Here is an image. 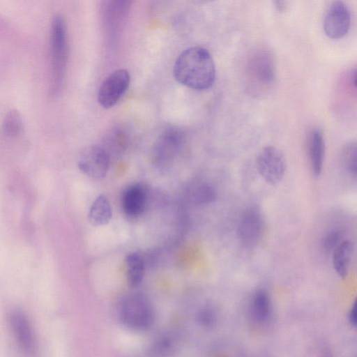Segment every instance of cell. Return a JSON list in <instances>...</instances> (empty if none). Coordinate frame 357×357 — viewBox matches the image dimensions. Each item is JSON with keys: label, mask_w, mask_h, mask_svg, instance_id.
Returning <instances> with one entry per match:
<instances>
[{"label": "cell", "mask_w": 357, "mask_h": 357, "mask_svg": "<svg viewBox=\"0 0 357 357\" xmlns=\"http://www.w3.org/2000/svg\"><path fill=\"white\" fill-rule=\"evenodd\" d=\"M173 73L181 84L194 90L211 88L215 79V66L210 52L202 47L183 51L175 61Z\"/></svg>", "instance_id": "cell-1"}, {"label": "cell", "mask_w": 357, "mask_h": 357, "mask_svg": "<svg viewBox=\"0 0 357 357\" xmlns=\"http://www.w3.org/2000/svg\"><path fill=\"white\" fill-rule=\"evenodd\" d=\"M245 84L253 95L267 93L275 81L276 71L273 54L267 50H257L245 63Z\"/></svg>", "instance_id": "cell-2"}, {"label": "cell", "mask_w": 357, "mask_h": 357, "mask_svg": "<svg viewBox=\"0 0 357 357\" xmlns=\"http://www.w3.org/2000/svg\"><path fill=\"white\" fill-rule=\"evenodd\" d=\"M68 55L67 27L64 18L56 15L51 24L50 61L52 73V90L56 93L62 85Z\"/></svg>", "instance_id": "cell-3"}, {"label": "cell", "mask_w": 357, "mask_h": 357, "mask_svg": "<svg viewBox=\"0 0 357 357\" xmlns=\"http://www.w3.org/2000/svg\"><path fill=\"white\" fill-rule=\"evenodd\" d=\"M119 314L123 324L136 331L150 328L155 319V312L151 301L140 293L125 296L119 305Z\"/></svg>", "instance_id": "cell-4"}, {"label": "cell", "mask_w": 357, "mask_h": 357, "mask_svg": "<svg viewBox=\"0 0 357 357\" xmlns=\"http://www.w3.org/2000/svg\"><path fill=\"white\" fill-rule=\"evenodd\" d=\"M183 130L176 126L165 129L155 142L151 151V161L159 171L170 168L185 143Z\"/></svg>", "instance_id": "cell-5"}, {"label": "cell", "mask_w": 357, "mask_h": 357, "mask_svg": "<svg viewBox=\"0 0 357 357\" xmlns=\"http://www.w3.org/2000/svg\"><path fill=\"white\" fill-rule=\"evenodd\" d=\"M8 322L13 338L24 356L38 357V340L26 314L20 310H13L8 314Z\"/></svg>", "instance_id": "cell-6"}, {"label": "cell", "mask_w": 357, "mask_h": 357, "mask_svg": "<svg viewBox=\"0 0 357 357\" xmlns=\"http://www.w3.org/2000/svg\"><path fill=\"white\" fill-rule=\"evenodd\" d=\"M258 172L270 185H276L283 178L287 163L285 157L279 149L267 146L264 147L257 158Z\"/></svg>", "instance_id": "cell-7"}, {"label": "cell", "mask_w": 357, "mask_h": 357, "mask_svg": "<svg viewBox=\"0 0 357 357\" xmlns=\"http://www.w3.org/2000/svg\"><path fill=\"white\" fill-rule=\"evenodd\" d=\"M130 82V73L126 69H119L109 75L98 89L100 105L106 109L114 106L127 91Z\"/></svg>", "instance_id": "cell-8"}, {"label": "cell", "mask_w": 357, "mask_h": 357, "mask_svg": "<svg viewBox=\"0 0 357 357\" xmlns=\"http://www.w3.org/2000/svg\"><path fill=\"white\" fill-rule=\"evenodd\" d=\"M110 156L101 146H91L82 153L78 167L80 171L93 180H101L107 174Z\"/></svg>", "instance_id": "cell-9"}, {"label": "cell", "mask_w": 357, "mask_h": 357, "mask_svg": "<svg viewBox=\"0 0 357 357\" xmlns=\"http://www.w3.org/2000/svg\"><path fill=\"white\" fill-rule=\"evenodd\" d=\"M264 229L261 212L256 208L245 210L240 217L237 226V236L246 248H253L259 241Z\"/></svg>", "instance_id": "cell-10"}, {"label": "cell", "mask_w": 357, "mask_h": 357, "mask_svg": "<svg viewBox=\"0 0 357 357\" xmlns=\"http://www.w3.org/2000/svg\"><path fill=\"white\" fill-rule=\"evenodd\" d=\"M350 24L351 15L347 5L340 1H333L324 20V29L326 36L333 39L341 38L348 33Z\"/></svg>", "instance_id": "cell-11"}, {"label": "cell", "mask_w": 357, "mask_h": 357, "mask_svg": "<svg viewBox=\"0 0 357 357\" xmlns=\"http://www.w3.org/2000/svg\"><path fill=\"white\" fill-rule=\"evenodd\" d=\"M121 208L128 218L135 219L144 211L146 203V191L139 183L127 187L121 195Z\"/></svg>", "instance_id": "cell-12"}, {"label": "cell", "mask_w": 357, "mask_h": 357, "mask_svg": "<svg viewBox=\"0 0 357 357\" xmlns=\"http://www.w3.org/2000/svg\"><path fill=\"white\" fill-rule=\"evenodd\" d=\"M129 1H108L104 10V23L110 38L121 29L129 8Z\"/></svg>", "instance_id": "cell-13"}, {"label": "cell", "mask_w": 357, "mask_h": 357, "mask_svg": "<svg viewBox=\"0 0 357 357\" xmlns=\"http://www.w3.org/2000/svg\"><path fill=\"white\" fill-rule=\"evenodd\" d=\"M249 312L252 321L259 326L267 324L272 315V302L266 290L257 289L252 296Z\"/></svg>", "instance_id": "cell-14"}, {"label": "cell", "mask_w": 357, "mask_h": 357, "mask_svg": "<svg viewBox=\"0 0 357 357\" xmlns=\"http://www.w3.org/2000/svg\"><path fill=\"white\" fill-rule=\"evenodd\" d=\"M325 144L320 130L314 129L310 136L309 156L314 175L320 176L323 169Z\"/></svg>", "instance_id": "cell-15"}, {"label": "cell", "mask_w": 357, "mask_h": 357, "mask_svg": "<svg viewBox=\"0 0 357 357\" xmlns=\"http://www.w3.org/2000/svg\"><path fill=\"white\" fill-rule=\"evenodd\" d=\"M353 250V243L348 240H343L332 252L333 267L342 278L347 276Z\"/></svg>", "instance_id": "cell-16"}, {"label": "cell", "mask_w": 357, "mask_h": 357, "mask_svg": "<svg viewBox=\"0 0 357 357\" xmlns=\"http://www.w3.org/2000/svg\"><path fill=\"white\" fill-rule=\"evenodd\" d=\"M112 216V208L105 195H98L93 202L89 213L88 220L91 225L102 226L107 224Z\"/></svg>", "instance_id": "cell-17"}, {"label": "cell", "mask_w": 357, "mask_h": 357, "mask_svg": "<svg viewBox=\"0 0 357 357\" xmlns=\"http://www.w3.org/2000/svg\"><path fill=\"white\" fill-rule=\"evenodd\" d=\"M126 278L128 284L133 288L141 284L144 274V263L137 253H130L126 257Z\"/></svg>", "instance_id": "cell-18"}, {"label": "cell", "mask_w": 357, "mask_h": 357, "mask_svg": "<svg viewBox=\"0 0 357 357\" xmlns=\"http://www.w3.org/2000/svg\"><path fill=\"white\" fill-rule=\"evenodd\" d=\"M190 197L197 204H206L213 202L217 192L213 186L205 182L194 184L190 191Z\"/></svg>", "instance_id": "cell-19"}, {"label": "cell", "mask_w": 357, "mask_h": 357, "mask_svg": "<svg viewBox=\"0 0 357 357\" xmlns=\"http://www.w3.org/2000/svg\"><path fill=\"white\" fill-rule=\"evenodd\" d=\"M2 128L4 134L8 137L19 135L22 130V120L20 113L16 110L8 112L3 119Z\"/></svg>", "instance_id": "cell-20"}, {"label": "cell", "mask_w": 357, "mask_h": 357, "mask_svg": "<svg viewBox=\"0 0 357 357\" xmlns=\"http://www.w3.org/2000/svg\"><path fill=\"white\" fill-rule=\"evenodd\" d=\"M104 141L107 146H101L105 150L109 148L119 151L126 147L128 136L126 130L121 128H115L109 132Z\"/></svg>", "instance_id": "cell-21"}, {"label": "cell", "mask_w": 357, "mask_h": 357, "mask_svg": "<svg viewBox=\"0 0 357 357\" xmlns=\"http://www.w3.org/2000/svg\"><path fill=\"white\" fill-rule=\"evenodd\" d=\"M342 153V162L345 169L351 175L356 176L357 155L356 142H350L346 144Z\"/></svg>", "instance_id": "cell-22"}, {"label": "cell", "mask_w": 357, "mask_h": 357, "mask_svg": "<svg viewBox=\"0 0 357 357\" xmlns=\"http://www.w3.org/2000/svg\"><path fill=\"white\" fill-rule=\"evenodd\" d=\"M197 323L202 327L212 328L218 320V311L211 305H206L199 308L196 314Z\"/></svg>", "instance_id": "cell-23"}, {"label": "cell", "mask_w": 357, "mask_h": 357, "mask_svg": "<svg viewBox=\"0 0 357 357\" xmlns=\"http://www.w3.org/2000/svg\"><path fill=\"white\" fill-rule=\"evenodd\" d=\"M342 241L341 232L333 230L323 237L321 247L326 252H333Z\"/></svg>", "instance_id": "cell-24"}, {"label": "cell", "mask_w": 357, "mask_h": 357, "mask_svg": "<svg viewBox=\"0 0 357 357\" xmlns=\"http://www.w3.org/2000/svg\"><path fill=\"white\" fill-rule=\"evenodd\" d=\"M348 320L353 327H356L357 323V305L356 302L354 303L349 311Z\"/></svg>", "instance_id": "cell-25"}, {"label": "cell", "mask_w": 357, "mask_h": 357, "mask_svg": "<svg viewBox=\"0 0 357 357\" xmlns=\"http://www.w3.org/2000/svg\"><path fill=\"white\" fill-rule=\"evenodd\" d=\"M325 357H332V356H331L330 354H326L325 355Z\"/></svg>", "instance_id": "cell-26"}]
</instances>
